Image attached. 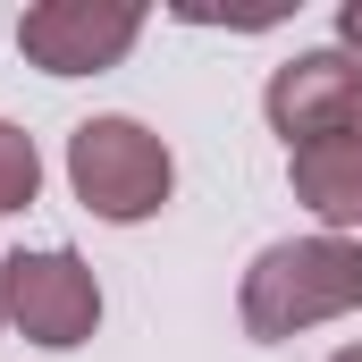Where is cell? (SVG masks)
<instances>
[{"label":"cell","mask_w":362,"mask_h":362,"mask_svg":"<svg viewBox=\"0 0 362 362\" xmlns=\"http://www.w3.org/2000/svg\"><path fill=\"white\" fill-rule=\"evenodd\" d=\"M262 110L286 135V152H303V144H362V59L354 51H295L270 76Z\"/></svg>","instance_id":"obj_4"},{"label":"cell","mask_w":362,"mask_h":362,"mask_svg":"<svg viewBox=\"0 0 362 362\" xmlns=\"http://www.w3.org/2000/svg\"><path fill=\"white\" fill-rule=\"evenodd\" d=\"M236 303H245V329L262 346L303 337L320 320H346V312H362V245L354 236H286L245 270Z\"/></svg>","instance_id":"obj_1"},{"label":"cell","mask_w":362,"mask_h":362,"mask_svg":"<svg viewBox=\"0 0 362 362\" xmlns=\"http://www.w3.org/2000/svg\"><path fill=\"white\" fill-rule=\"evenodd\" d=\"M286 177H295V202L329 236L362 228V144H303V152H286Z\"/></svg>","instance_id":"obj_6"},{"label":"cell","mask_w":362,"mask_h":362,"mask_svg":"<svg viewBox=\"0 0 362 362\" xmlns=\"http://www.w3.org/2000/svg\"><path fill=\"white\" fill-rule=\"evenodd\" d=\"M329 362H362V346H346V354H329Z\"/></svg>","instance_id":"obj_9"},{"label":"cell","mask_w":362,"mask_h":362,"mask_svg":"<svg viewBox=\"0 0 362 362\" xmlns=\"http://www.w3.org/2000/svg\"><path fill=\"white\" fill-rule=\"evenodd\" d=\"M34 185H42V152H34V135L0 118V211H25Z\"/></svg>","instance_id":"obj_7"},{"label":"cell","mask_w":362,"mask_h":362,"mask_svg":"<svg viewBox=\"0 0 362 362\" xmlns=\"http://www.w3.org/2000/svg\"><path fill=\"white\" fill-rule=\"evenodd\" d=\"M135 34H144L135 0H34L17 17V51L42 76H101L135 51Z\"/></svg>","instance_id":"obj_5"},{"label":"cell","mask_w":362,"mask_h":362,"mask_svg":"<svg viewBox=\"0 0 362 362\" xmlns=\"http://www.w3.org/2000/svg\"><path fill=\"white\" fill-rule=\"evenodd\" d=\"M337 42H346V51H362V0H346V8H337Z\"/></svg>","instance_id":"obj_8"},{"label":"cell","mask_w":362,"mask_h":362,"mask_svg":"<svg viewBox=\"0 0 362 362\" xmlns=\"http://www.w3.org/2000/svg\"><path fill=\"white\" fill-rule=\"evenodd\" d=\"M0 320H8V312H0Z\"/></svg>","instance_id":"obj_10"},{"label":"cell","mask_w":362,"mask_h":362,"mask_svg":"<svg viewBox=\"0 0 362 362\" xmlns=\"http://www.w3.org/2000/svg\"><path fill=\"white\" fill-rule=\"evenodd\" d=\"M68 185H76V202H85L93 219L135 228V219H152L169 202L177 160H169V144L144 118H85L68 135Z\"/></svg>","instance_id":"obj_2"},{"label":"cell","mask_w":362,"mask_h":362,"mask_svg":"<svg viewBox=\"0 0 362 362\" xmlns=\"http://www.w3.org/2000/svg\"><path fill=\"white\" fill-rule=\"evenodd\" d=\"M0 312H8L34 346L68 354V346H85L93 329H101V278H93L68 245L8 253V262H0Z\"/></svg>","instance_id":"obj_3"}]
</instances>
